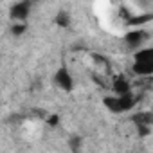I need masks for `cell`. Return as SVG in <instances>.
I'll list each match as a JSON object with an SVG mask.
<instances>
[{
	"mask_svg": "<svg viewBox=\"0 0 153 153\" xmlns=\"http://www.w3.org/2000/svg\"><path fill=\"white\" fill-rule=\"evenodd\" d=\"M103 105L112 114H126L139 105V96L133 90L128 94H112L103 97Z\"/></svg>",
	"mask_w": 153,
	"mask_h": 153,
	"instance_id": "1",
	"label": "cell"
},
{
	"mask_svg": "<svg viewBox=\"0 0 153 153\" xmlns=\"http://www.w3.org/2000/svg\"><path fill=\"white\" fill-rule=\"evenodd\" d=\"M131 72L139 78H149L153 74V49L140 47L133 52Z\"/></svg>",
	"mask_w": 153,
	"mask_h": 153,
	"instance_id": "2",
	"label": "cell"
},
{
	"mask_svg": "<svg viewBox=\"0 0 153 153\" xmlns=\"http://www.w3.org/2000/svg\"><path fill=\"white\" fill-rule=\"evenodd\" d=\"M52 83L63 92H72L74 90V76H72V72H70V68L67 65L58 67V70L54 72Z\"/></svg>",
	"mask_w": 153,
	"mask_h": 153,
	"instance_id": "3",
	"label": "cell"
},
{
	"mask_svg": "<svg viewBox=\"0 0 153 153\" xmlns=\"http://www.w3.org/2000/svg\"><path fill=\"white\" fill-rule=\"evenodd\" d=\"M148 36H149V34H148L142 27H135V29L124 33L123 42H124V45H126L130 51H137V49H140V47L144 45V42L148 40Z\"/></svg>",
	"mask_w": 153,
	"mask_h": 153,
	"instance_id": "4",
	"label": "cell"
},
{
	"mask_svg": "<svg viewBox=\"0 0 153 153\" xmlns=\"http://www.w3.org/2000/svg\"><path fill=\"white\" fill-rule=\"evenodd\" d=\"M108 88L112 90V94H128L133 90V83L128 76L121 72V74L112 76V79L108 81Z\"/></svg>",
	"mask_w": 153,
	"mask_h": 153,
	"instance_id": "5",
	"label": "cell"
},
{
	"mask_svg": "<svg viewBox=\"0 0 153 153\" xmlns=\"http://www.w3.org/2000/svg\"><path fill=\"white\" fill-rule=\"evenodd\" d=\"M33 11V0H20L9 9V16L13 22H27Z\"/></svg>",
	"mask_w": 153,
	"mask_h": 153,
	"instance_id": "6",
	"label": "cell"
},
{
	"mask_svg": "<svg viewBox=\"0 0 153 153\" xmlns=\"http://www.w3.org/2000/svg\"><path fill=\"white\" fill-rule=\"evenodd\" d=\"M131 121L135 123V126L139 128V133L140 135H148L149 130H151V124H153V114L149 110H139Z\"/></svg>",
	"mask_w": 153,
	"mask_h": 153,
	"instance_id": "7",
	"label": "cell"
},
{
	"mask_svg": "<svg viewBox=\"0 0 153 153\" xmlns=\"http://www.w3.org/2000/svg\"><path fill=\"white\" fill-rule=\"evenodd\" d=\"M9 31H11V34H13L15 38H20V36L25 34V31H27V24H25V22H13Z\"/></svg>",
	"mask_w": 153,
	"mask_h": 153,
	"instance_id": "8",
	"label": "cell"
},
{
	"mask_svg": "<svg viewBox=\"0 0 153 153\" xmlns=\"http://www.w3.org/2000/svg\"><path fill=\"white\" fill-rule=\"evenodd\" d=\"M56 24H58L59 27H68V25H70V15H68L67 11H59V13L56 15Z\"/></svg>",
	"mask_w": 153,
	"mask_h": 153,
	"instance_id": "9",
	"label": "cell"
}]
</instances>
